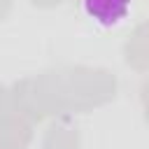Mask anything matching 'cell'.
<instances>
[{
    "mask_svg": "<svg viewBox=\"0 0 149 149\" xmlns=\"http://www.w3.org/2000/svg\"><path fill=\"white\" fill-rule=\"evenodd\" d=\"M133 0H81V9L91 23L102 30L121 26L130 14Z\"/></svg>",
    "mask_w": 149,
    "mask_h": 149,
    "instance_id": "cell-1",
    "label": "cell"
}]
</instances>
